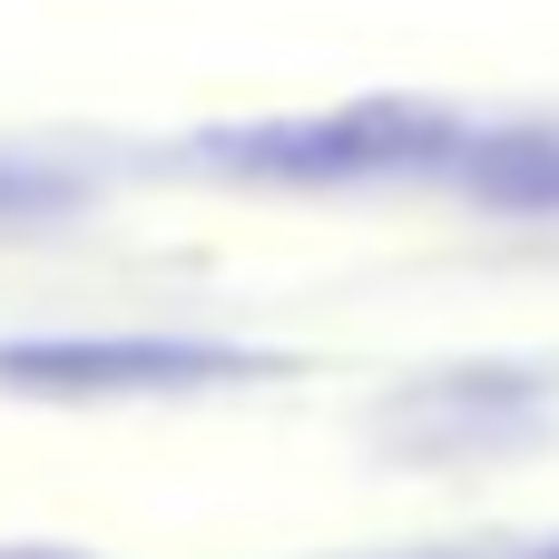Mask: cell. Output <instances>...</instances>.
Returning <instances> with one entry per match:
<instances>
[{
    "label": "cell",
    "instance_id": "1",
    "mask_svg": "<svg viewBox=\"0 0 559 559\" xmlns=\"http://www.w3.org/2000/svg\"><path fill=\"white\" fill-rule=\"evenodd\" d=\"M462 147V118L432 98H354L324 118H265V128H216L197 157L236 177H295V187H344V177H393L432 167Z\"/></svg>",
    "mask_w": 559,
    "mask_h": 559
},
{
    "label": "cell",
    "instance_id": "2",
    "mask_svg": "<svg viewBox=\"0 0 559 559\" xmlns=\"http://www.w3.org/2000/svg\"><path fill=\"white\" fill-rule=\"evenodd\" d=\"M285 354L255 344H187V334H20L0 344V393L29 403H138V393H216L265 383Z\"/></svg>",
    "mask_w": 559,
    "mask_h": 559
},
{
    "label": "cell",
    "instance_id": "3",
    "mask_svg": "<svg viewBox=\"0 0 559 559\" xmlns=\"http://www.w3.org/2000/svg\"><path fill=\"white\" fill-rule=\"evenodd\" d=\"M472 187L491 206H559V138H481Z\"/></svg>",
    "mask_w": 559,
    "mask_h": 559
},
{
    "label": "cell",
    "instance_id": "4",
    "mask_svg": "<svg viewBox=\"0 0 559 559\" xmlns=\"http://www.w3.org/2000/svg\"><path fill=\"white\" fill-rule=\"evenodd\" d=\"M0 559H88V550H59V540H0Z\"/></svg>",
    "mask_w": 559,
    "mask_h": 559
},
{
    "label": "cell",
    "instance_id": "5",
    "mask_svg": "<svg viewBox=\"0 0 559 559\" xmlns=\"http://www.w3.org/2000/svg\"><path fill=\"white\" fill-rule=\"evenodd\" d=\"M540 559H559V540H550V550H540Z\"/></svg>",
    "mask_w": 559,
    "mask_h": 559
}]
</instances>
